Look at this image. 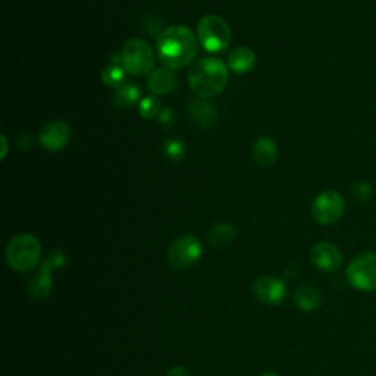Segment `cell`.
Segmentation results:
<instances>
[{"instance_id":"obj_13","label":"cell","mask_w":376,"mask_h":376,"mask_svg":"<svg viewBox=\"0 0 376 376\" xmlns=\"http://www.w3.org/2000/svg\"><path fill=\"white\" fill-rule=\"evenodd\" d=\"M188 118L194 127L207 130L216 122V106L202 98L193 99L188 103Z\"/></svg>"},{"instance_id":"obj_15","label":"cell","mask_w":376,"mask_h":376,"mask_svg":"<svg viewBox=\"0 0 376 376\" xmlns=\"http://www.w3.org/2000/svg\"><path fill=\"white\" fill-rule=\"evenodd\" d=\"M257 63L256 53L250 49V47L240 46L228 55V68L237 74H246L254 69Z\"/></svg>"},{"instance_id":"obj_9","label":"cell","mask_w":376,"mask_h":376,"mask_svg":"<svg viewBox=\"0 0 376 376\" xmlns=\"http://www.w3.org/2000/svg\"><path fill=\"white\" fill-rule=\"evenodd\" d=\"M66 257L59 250H52L46 261L40 265L38 273L31 279L28 286V294L33 300H44L52 291V272L56 268H62Z\"/></svg>"},{"instance_id":"obj_2","label":"cell","mask_w":376,"mask_h":376,"mask_svg":"<svg viewBox=\"0 0 376 376\" xmlns=\"http://www.w3.org/2000/svg\"><path fill=\"white\" fill-rule=\"evenodd\" d=\"M228 66L218 58H202L188 70V85L197 98H215L226 87Z\"/></svg>"},{"instance_id":"obj_11","label":"cell","mask_w":376,"mask_h":376,"mask_svg":"<svg viewBox=\"0 0 376 376\" xmlns=\"http://www.w3.org/2000/svg\"><path fill=\"white\" fill-rule=\"evenodd\" d=\"M70 127L65 121H52L46 124L38 132V143L49 152H59L70 141Z\"/></svg>"},{"instance_id":"obj_7","label":"cell","mask_w":376,"mask_h":376,"mask_svg":"<svg viewBox=\"0 0 376 376\" xmlns=\"http://www.w3.org/2000/svg\"><path fill=\"white\" fill-rule=\"evenodd\" d=\"M203 253L202 243L194 235H181L168 249V262L177 271H185L196 265Z\"/></svg>"},{"instance_id":"obj_16","label":"cell","mask_w":376,"mask_h":376,"mask_svg":"<svg viewBox=\"0 0 376 376\" xmlns=\"http://www.w3.org/2000/svg\"><path fill=\"white\" fill-rule=\"evenodd\" d=\"M253 159L262 168H269L278 159V146L269 137L256 140L253 145Z\"/></svg>"},{"instance_id":"obj_12","label":"cell","mask_w":376,"mask_h":376,"mask_svg":"<svg viewBox=\"0 0 376 376\" xmlns=\"http://www.w3.org/2000/svg\"><path fill=\"white\" fill-rule=\"evenodd\" d=\"M310 262L322 272H337L343 266V254L335 244L322 241L312 247Z\"/></svg>"},{"instance_id":"obj_1","label":"cell","mask_w":376,"mask_h":376,"mask_svg":"<svg viewBox=\"0 0 376 376\" xmlns=\"http://www.w3.org/2000/svg\"><path fill=\"white\" fill-rule=\"evenodd\" d=\"M197 51V37L184 26H172L163 30L156 40V52L160 62L172 70L192 65Z\"/></svg>"},{"instance_id":"obj_6","label":"cell","mask_w":376,"mask_h":376,"mask_svg":"<svg viewBox=\"0 0 376 376\" xmlns=\"http://www.w3.org/2000/svg\"><path fill=\"white\" fill-rule=\"evenodd\" d=\"M347 281L356 290L372 293L376 291V253L363 251L350 262L347 272Z\"/></svg>"},{"instance_id":"obj_23","label":"cell","mask_w":376,"mask_h":376,"mask_svg":"<svg viewBox=\"0 0 376 376\" xmlns=\"http://www.w3.org/2000/svg\"><path fill=\"white\" fill-rule=\"evenodd\" d=\"M157 118H159L160 125L164 128H171L175 122V113H174L172 108H163Z\"/></svg>"},{"instance_id":"obj_14","label":"cell","mask_w":376,"mask_h":376,"mask_svg":"<svg viewBox=\"0 0 376 376\" xmlns=\"http://www.w3.org/2000/svg\"><path fill=\"white\" fill-rule=\"evenodd\" d=\"M175 85L177 77L174 70L167 66L155 69L147 78L149 90L155 94H159V96H162V94H169L175 88Z\"/></svg>"},{"instance_id":"obj_24","label":"cell","mask_w":376,"mask_h":376,"mask_svg":"<svg viewBox=\"0 0 376 376\" xmlns=\"http://www.w3.org/2000/svg\"><path fill=\"white\" fill-rule=\"evenodd\" d=\"M355 190H357V196H359L362 200H367V199L372 196V187H370L367 182H365V181L356 184Z\"/></svg>"},{"instance_id":"obj_4","label":"cell","mask_w":376,"mask_h":376,"mask_svg":"<svg viewBox=\"0 0 376 376\" xmlns=\"http://www.w3.org/2000/svg\"><path fill=\"white\" fill-rule=\"evenodd\" d=\"M197 38L203 49L209 53H221L226 51L231 40V28L219 15H204L197 24Z\"/></svg>"},{"instance_id":"obj_5","label":"cell","mask_w":376,"mask_h":376,"mask_svg":"<svg viewBox=\"0 0 376 376\" xmlns=\"http://www.w3.org/2000/svg\"><path fill=\"white\" fill-rule=\"evenodd\" d=\"M121 56L125 70L134 77L150 75L155 70V53L152 46L145 40H127L121 49Z\"/></svg>"},{"instance_id":"obj_21","label":"cell","mask_w":376,"mask_h":376,"mask_svg":"<svg viewBox=\"0 0 376 376\" xmlns=\"http://www.w3.org/2000/svg\"><path fill=\"white\" fill-rule=\"evenodd\" d=\"M163 153L171 162H181L187 153L185 143L181 138H168L163 143Z\"/></svg>"},{"instance_id":"obj_8","label":"cell","mask_w":376,"mask_h":376,"mask_svg":"<svg viewBox=\"0 0 376 376\" xmlns=\"http://www.w3.org/2000/svg\"><path fill=\"white\" fill-rule=\"evenodd\" d=\"M345 212V200L335 190L320 193L312 203V216L319 225H333L338 222Z\"/></svg>"},{"instance_id":"obj_19","label":"cell","mask_w":376,"mask_h":376,"mask_svg":"<svg viewBox=\"0 0 376 376\" xmlns=\"http://www.w3.org/2000/svg\"><path fill=\"white\" fill-rule=\"evenodd\" d=\"M141 98L140 87L134 83H125L120 88H116L113 94V105L120 109H128L134 106Z\"/></svg>"},{"instance_id":"obj_18","label":"cell","mask_w":376,"mask_h":376,"mask_svg":"<svg viewBox=\"0 0 376 376\" xmlns=\"http://www.w3.org/2000/svg\"><path fill=\"white\" fill-rule=\"evenodd\" d=\"M235 240V229L228 222H218L209 232V243L215 249H226Z\"/></svg>"},{"instance_id":"obj_27","label":"cell","mask_w":376,"mask_h":376,"mask_svg":"<svg viewBox=\"0 0 376 376\" xmlns=\"http://www.w3.org/2000/svg\"><path fill=\"white\" fill-rule=\"evenodd\" d=\"M261 376H279V375L278 373H273V372H266V373H263Z\"/></svg>"},{"instance_id":"obj_3","label":"cell","mask_w":376,"mask_h":376,"mask_svg":"<svg viewBox=\"0 0 376 376\" xmlns=\"http://www.w3.org/2000/svg\"><path fill=\"white\" fill-rule=\"evenodd\" d=\"M40 258L41 246L31 234L16 235L6 247V262L19 273H27L36 269Z\"/></svg>"},{"instance_id":"obj_17","label":"cell","mask_w":376,"mask_h":376,"mask_svg":"<svg viewBox=\"0 0 376 376\" xmlns=\"http://www.w3.org/2000/svg\"><path fill=\"white\" fill-rule=\"evenodd\" d=\"M294 303L297 308L304 312H315L320 308L322 296L320 291L309 284H303L294 291Z\"/></svg>"},{"instance_id":"obj_22","label":"cell","mask_w":376,"mask_h":376,"mask_svg":"<svg viewBox=\"0 0 376 376\" xmlns=\"http://www.w3.org/2000/svg\"><path fill=\"white\" fill-rule=\"evenodd\" d=\"M162 109L163 108H162L160 100L157 98H153V96L145 98L138 105L140 116L145 118V120H153V118H157Z\"/></svg>"},{"instance_id":"obj_25","label":"cell","mask_w":376,"mask_h":376,"mask_svg":"<svg viewBox=\"0 0 376 376\" xmlns=\"http://www.w3.org/2000/svg\"><path fill=\"white\" fill-rule=\"evenodd\" d=\"M167 376H190V372H188L185 367L182 366H175L172 367Z\"/></svg>"},{"instance_id":"obj_10","label":"cell","mask_w":376,"mask_h":376,"mask_svg":"<svg viewBox=\"0 0 376 376\" xmlns=\"http://www.w3.org/2000/svg\"><path fill=\"white\" fill-rule=\"evenodd\" d=\"M253 294L258 301L266 306H278L284 301L287 296V286L282 279L266 275L254 279Z\"/></svg>"},{"instance_id":"obj_20","label":"cell","mask_w":376,"mask_h":376,"mask_svg":"<svg viewBox=\"0 0 376 376\" xmlns=\"http://www.w3.org/2000/svg\"><path fill=\"white\" fill-rule=\"evenodd\" d=\"M125 74H127V70L124 65L110 62L102 70V83L110 88H120L121 85L125 84Z\"/></svg>"},{"instance_id":"obj_26","label":"cell","mask_w":376,"mask_h":376,"mask_svg":"<svg viewBox=\"0 0 376 376\" xmlns=\"http://www.w3.org/2000/svg\"><path fill=\"white\" fill-rule=\"evenodd\" d=\"M0 138H2V145H4V147H2V156H0V157L5 159L6 157V153H8V140H6L5 134H2V137H0Z\"/></svg>"}]
</instances>
